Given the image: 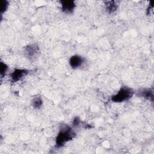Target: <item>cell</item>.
<instances>
[{
    "label": "cell",
    "instance_id": "obj_1",
    "mask_svg": "<svg viewBox=\"0 0 154 154\" xmlns=\"http://www.w3.org/2000/svg\"><path fill=\"white\" fill-rule=\"evenodd\" d=\"M75 136V133L70 127L67 125L62 126L56 137L55 146L57 147L63 146L67 142L72 140Z\"/></svg>",
    "mask_w": 154,
    "mask_h": 154
},
{
    "label": "cell",
    "instance_id": "obj_2",
    "mask_svg": "<svg viewBox=\"0 0 154 154\" xmlns=\"http://www.w3.org/2000/svg\"><path fill=\"white\" fill-rule=\"evenodd\" d=\"M134 93V92L131 88L128 87H122L116 94L111 97V100L114 102L126 101L132 97Z\"/></svg>",
    "mask_w": 154,
    "mask_h": 154
},
{
    "label": "cell",
    "instance_id": "obj_3",
    "mask_svg": "<svg viewBox=\"0 0 154 154\" xmlns=\"http://www.w3.org/2000/svg\"><path fill=\"white\" fill-rule=\"evenodd\" d=\"M28 73L29 71L26 69H15L10 75L11 80L13 82H17L25 76Z\"/></svg>",
    "mask_w": 154,
    "mask_h": 154
},
{
    "label": "cell",
    "instance_id": "obj_4",
    "mask_svg": "<svg viewBox=\"0 0 154 154\" xmlns=\"http://www.w3.org/2000/svg\"><path fill=\"white\" fill-rule=\"evenodd\" d=\"M62 11L65 13H72L75 8V4L73 1L66 0L61 1Z\"/></svg>",
    "mask_w": 154,
    "mask_h": 154
},
{
    "label": "cell",
    "instance_id": "obj_5",
    "mask_svg": "<svg viewBox=\"0 0 154 154\" xmlns=\"http://www.w3.org/2000/svg\"><path fill=\"white\" fill-rule=\"evenodd\" d=\"M39 48L36 45H28L25 49V54L28 58H33L38 54Z\"/></svg>",
    "mask_w": 154,
    "mask_h": 154
},
{
    "label": "cell",
    "instance_id": "obj_6",
    "mask_svg": "<svg viewBox=\"0 0 154 154\" xmlns=\"http://www.w3.org/2000/svg\"><path fill=\"white\" fill-rule=\"evenodd\" d=\"M84 62V58L81 56L75 55L70 57L69 60V64L72 69H77L82 66Z\"/></svg>",
    "mask_w": 154,
    "mask_h": 154
},
{
    "label": "cell",
    "instance_id": "obj_7",
    "mask_svg": "<svg viewBox=\"0 0 154 154\" xmlns=\"http://www.w3.org/2000/svg\"><path fill=\"white\" fill-rule=\"evenodd\" d=\"M139 95L151 101L153 100V90L150 88H144L139 91Z\"/></svg>",
    "mask_w": 154,
    "mask_h": 154
},
{
    "label": "cell",
    "instance_id": "obj_8",
    "mask_svg": "<svg viewBox=\"0 0 154 154\" xmlns=\"http://www.w3.org/2000/svg\"><path fill=\"white\" fill-rule=\"evenodd\" d=\"M106 10L109 13H112L117 10V4L115 1H108L106 2Z\"/></svg>",
    "mask_w": 154,
    "mask_h": 154
},
{
    "label": "cell",
    "instance_id": "obj_9",
    "mask_svg": "<svg viewBox=\"0 0 154 154\" xmlns=\"http://www.w3.org/2000/svg\"><path fill=\"white\" fill-rule=\"evenodd\" d=\"M43 104V101L40 97H35L32 100V106L35 109H39Z\"/></svg>",
    "mask_w": 154,
    "mask_h": 154
},
{
    "label": "cell",
    "instance_id": "obj_10",
    "mask_svg": "<svg viewBox=\"0 0 154 154\" xmlns=\"http://www.w3.org/2000/svg\"><path fill=\"white\" fill-rule=\"evenodd\" d=\"M0 73H1V78H3L4 76V75H5V73L8 69V66L6 64H5L3 62H1V64H0Z\"/></svg>",
    "mask_w": 154,
    "mask_h": 154
},
{
    "label": "cell",
    "instance_id": "obj_11",
    "mask_svg": "<svg viewBox=\"0 0 154 154\" xmlns=\"http://www.w3.org/2000/svg\"><path fill=\"white\" fill-rule=\"evenodd\" d=\"M1 5H2V8H1V13L2 14L4 11H6L8 5V3L7 1H1Z\"/></svg>",
    "mask_w": 154,
    "mask_h": 154
},
{
    "label": "cell",
    "instance_id": "obj_12",
    "mask_svg": "<svg viewBox=\"0 0 154 154\" xmlns=\"http://www.w3.org/2000/svg\"><path fill=\"white\" fill-rule=\"evenodd\" d=\"M73 123L75 126L78 125L80 123V120L79 119V118L78 117H75L73 122Z\"/></svg>",
    "mask_w": 154,
    "mask_h": 154
}]
</instances>
